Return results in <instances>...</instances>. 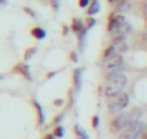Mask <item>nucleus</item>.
<instances>
[{
  "instance_id": "nucleus-12",
  "label": "nucleus",
  "mask_w": 147,
  "mask_h": 139,
  "mask_svg": "<svg viewBox=\"0 0 147 139\" xmlns=\"http://www.w3.org/2000/svg\"><path fill=\"white\" fill-rule=\"evenodd\" d=\"M33 106H35V109H36V112H38V125L40 126V125H43V122H45V116H43L42 106H40L36 100H33Z\"/></svg>"
},
{
  "instance_id": "nucleus-19",
  "label": "nucleus",
  "mask_w": 147,
  "mask_h": 139,
  "mask_svg": "<svg viewBox=\"0 0 147 139\" xmlns=\"http://www.w3.org/2000/svg\"><path fill=\"white\" fill-rule=\"evenodd\" d=\"M95 23H97V20H95L94 18H88V19H87V29L92 28V26H94Z\"/></svg>"
},
{
  "instance_id": "nucleus-2",
  "label": "nucleus",
  "mask_w": 147,
  "mask_h": 139,
  "mask_svg": "<svg viewBox=\"0 0 147 139\" xmlns=\"http://www.w3.org/2000/svg\"><path fill=\"white\" fill-rule=\"evenodd\" d=\"M141 113H143L141 109L136 107V109H133L131 112H127V113H121V114H118V116L111 122V126H110L111 132H121L123 129H125L127 126L133 125L134 122H138Z\"/></svg>"
},
{
  "instance_id": "nucleus-13",
  "label": "nucleus",
  "mask_w": 147,
  "mask_h": 139,
  "mask_svg": "<svg viewBox=\"0 0 147 139\" xmlns=\"http://www.w3.org/2000/svg\"><path fill=\"white\" fill-rule=\"evenodd\" d=\"M18 71H19L22 76H25L29 81L32 80V76H30V71H29V67H28L26 64H19V65H18Z\"/></svg>"
},
{
  "instance_id": "nucleus-24",
  "label": "nucleus",
  "mask_w": 147,
  "mask_h": 139,
  "mask_svg": "<svg viewBox=\"0 0 147 139\" xmlns=\"http://www.w3.org/2000/svg\"><path fill=\"white\" fill-rule=\"evenodd\" d=\"M53 104H55V106H62V104H63V100H61V99H56V100L53 102Z\"/></svg>"
},
{
  "instance_id": "nucleus-9",
  "label": "nucleus",
  "mask_w": 147,
  "mask_h": 139,
  "mask_svg": "<svg viewBox=\"0 0 147 139\" xmlns=\"http://www.w3.org/2000/svg\"><path fill=\"white\" fill-rule=\"evenodd\" d=\"M71 29H72L74 32H77V35H78V33H81L82 31H85L87 26H84V22H82L81 19H74V20H72V25H71Z\"/></svg>"
},
{
  "instance_id": "nucleus-7",
  "label": "nucleus",
  "mask_w": 147,
  "mask_h": 139,
  "mask_svg": "<svg viewBox=\"0 0 147 139\" xmlns=\"http://www.w3.org/2000/svg\"><path fill=\"white\" fill-rule=\"evenodd\" d=\"M127 20H125V18L123 16V15H117L115 12L110 16V19H108V26H107V31H108V33H111L113 31H115L118 26H121L123 23H125Z\"/></svg>"
},
{
  "instance_id": "nucleus-20",
  "label": "nucleus",
  "mask_w": 147,
  "mask_h": 139,
  "mask_svg": "<svg viewBox=\"0 0 147 139\" xmlns=\"http://www.w3.org/2000/svg\"><path fill=\"white\" fill-rule=\"evenodd\" d=\"M91 123H92V127H98V125H100V117H98V116H92Z\"/></svg>"
},
{
  "instance_id": "nucleus-14",
  "label": "nucleus",
  "mask_w": 147,
  "mask_h": 139,
  "mask_svg": "<svg viewBox=\"0 0 147 139\" xmlns=\"http://www.w3.org/2000/svg\"><path fill=\"white\" fill-rule=\"evenodd\" d=\"M130 7H131V3L130 2H127V0H121V2L117 5L115 10L117 12H127V10H130Z\"/></svg>"
},
{
  "instance_id": "nucleus-10",
  "label": "nucleus",
  "mask_w": 147,
  "mask_h": 139,
  "mask_svg": "<svg viewBox=\"0 0 147 139\" xmlns=\"http://www.w3.org/2000/svg\"><path fill=\"white\" fill-rule=\"evenodd\" d=\"M74 83H75V90L78 91L81 89V83H82V71L80 68H77L75 73H74Z\"/></svg>"
},
{
  "instance_id": "nucleus-1",
  "label": "nucleus",
  "mask_w": 147,
  "mask_h": 139,
  "mask_svg": "<svg viewBox=\"0 0 147 139\" xmlns=\"http://www.w3.org/2000/svg\"><path fill=\"white\" fill-rule=\"evenodd\" d=\"M123 68H118L113 73L107 74L105 78V86H104V96L108 99H114L115 96H118L120 93H123L121 90L125 87L127 84V77L121 74Z\"/></svg>"
},
{
  "instance_id": "nucleus-28",
  "label": "nucleus",
  "mask_w": 147,
  "mask_h": 139,
  "mask_svg": "<svg viewBox=\"0 0 147 139\" xmlns=\"http://www.w3.org/2000/svg\"><path fill=\"white\" fill-rule=\"evenodd\" d=\"M143 139H147V130H146V132L143 133Z\"/></svg>"
},
{
  "instance_id": "nucleus-16",
  "label": "nucleus",
  "mask_w": 147,
  "mask_h": 139,
  "mask_svg": "<svg viewBox=\"0 0 147 139\" xmlns=\"http://www.w3.org/2000/svg\"><path fill=\"white\" fill-rule=\"evenodd\" d=\"M74 130H75V133H77L78 139H90V138H88V135H87V132H85V130H84L80 125H75Z\"/></svg>"
},
{
  "instance_id": "nucleus-4",
  "label": "nucleus",
  "mask_w": 147,
  "mask_h": 139,
  "mask_svg": "<svg viewBox=\"0 0 147 139\" xmlns=\"http://www.w3.org/2000/svg\"><path fill=\"white\" fill-rule=\"evenodd\" d=\"M144 130H146V123L143 120L134 122L133 125H130L121 130L120 139H137L138 136H143Z\"/></svg>"
},
{
  "instance_id": "nucleus-29",
  "label": "nucleus",
  "mask_w": 147,
  "mask_h": 139,
  "mask_svg": "<svg viewBox=\"0 0 147 139\" xmlns=\"http://www.w3.org/2000/svg\"><path fill=\"white\" fill-rule=\"evenodd\" d=\"M110 3H114V2H118V0H108Z\"/></svg>"
},
{
  "instance_id": "nucleus-23",
  "label": "nucleus",
  "mask_w": 147,
  "mask_h": 139,
  "mask_svg": "<svg viewBox=\"0 0 147 139\" xmlns=\"http://www.w3.org/2000/svg\"><path fill=\"white\" fill-rule=\"evenodd\" d=\"M23 10H25V12H26V13H29V15H30V16H33V18H35V12H32V10H30V9H29V7H23Z\"/></svg>"
},
{
  "instance_id": "nucleus-3",
  "label": "nucleus",
  "mask_w": 147,
  "mask_h": 139,
  "mask_svg": "<svg viewBox=\"0 0 147 139\" xmlns=\"http://www.w3.org/2000/svg\"><path fill=\"white\" fill-rule=\"evenodd\" d=\"M127 49H128V45H127V42H125V38H115V39H113L111 45L104 51L102 59L105 61V59H110V58H113V57H115V55H121V54L125 52Z\"/></svg>"
},
{
  "instance_id": "nucleus-6",
  "label": "nucleus",
  "mask_w": 147,
  "mask_h": 139,
  "mask_svg": "<svg viewBox=\"0 0 147 139\" xmlns=\"http://www.w3.org/2000/svg\"><path fill=\"white\" fill-rule=\"evenodd\" d=\"M123 64H124L123 57L121 55H115V57H113L110 59H105L102 62V71L105 74L113 73V71H115V70H118V68H123Z\"/></svg>"
},
{
  "instance_id": "nucleus-21",
  "label": "nucleus",
  "mask_w": 147,
  "mask_h": 139,
  "mask_svg": "<svg viewBox=\"0 0 147 139\" xmlns=\"http://www.w3.org/2000/svg\"><path fill=\"white\" fill-rule=\"evenodd\" d=\"M78 5H80V7H87V6H90V0H78Z\"/></svg>"
},
{
  "instance_id": "nucleus-18",
  "label": "nucleus",
  "mask_w": 147,
  "mask_h": 139,
  "mask_svg": "<svg viewBox=\"0 0 147 139\" xmlns=\"http://www.w3.org/2000/svg\"><path fill=\"white\" fill-rule=\"evenodd\" d=\"M35 52H36V48H29V49H26V52H25V59H26V61L30 59Z\"/></svg>"
},
{
  "instance_id": "nucleus-22",
  "label": "nucleus",
  "mask_w": 147,
  "mask_h": 139,
  "mask_svg": "<svg viewBox=\"0 0 147 139\" xmlns=\"http://www.w3.org/2000/svg\"><path fill=\"white\" fill-rule=\"evenodd\" d=\"M71 59H72L74 62H77V61H78V57H77V52H71Z\"/></svg>"
},
{
  "instance_id": "nucleus-15",
  "label": "nucleus",
  "mask_w": 147,
  "mask_h": 139,
  "mask_svg": "<svg viewBox=\"0 0 147 139\" xmlns=\"http://www.w3.org/2000/svg\"><path fill=\"white\" fill-rule=\"evenodd\" d=\"M98 12H100V3H98V0H92V3L90 5V9L87 10V13L90 16H92V15H95Z\"/></svg>"
},
{
  "instance_id": "nucleus-17",
  "label": "nucleus",
  "mask_w": 147,
  "mask_h": 139,
  "mask_svg": "<svg viewBox=\"0 0 147 139\" xmlns=\"http://www.w3.org/2000/svg\"><path fill=\"white\" fill-rule=\"evenodd\" d=\"M53 135H55V138H62V136H63V127L58 125V126L55 127V130H53Z\"/></svg>"
},
{
  "instance_id": "nucleus-26",
  "label": "nucleus",
  "mask_w": 147,
  "mask_h": 139,
  "mask_svg": "<svg viewBox=\"0 0 147 139\" xmlns=\"http://www.w3.org/2000/svg\"><path fill=\"white\" fill-rule=\"evenodd\" d=\"M43 139H55V135H53V133H52V135H45Z\"/></svg>"
},
{
  "instance_id": "nucleus-8",
  "label": "nucleus",
  "mask_w": 147,
  "mask_h": 139,
  "mask_svg": "<svg viewBox=\"0 0 147 139\" xmlns=\"http://www.w3.org/2000/svg\"><path fill=\"white\" fill-rule=\"evenodd\" d=\"M133 32V26L128 23V22H125V23H123L121 26H118L115 31H113L110 35L113 36V39H115V38H125L128 33H131Z\"/></svg>"
},
{
  "instance_id": "nucleus-25",
  "label": "nucleus",
  "mask_w": 147,
  "mask_h": 139,
  "mask_svg": "<svg viewBox=\"0 0 147 139\" xmlns=\"http://www.w3.org/2000/svg\"><path fill=\"white\" fill-rule=\"evenodd\" d=\"M61 119H62V114H59V116H56V117L53 119V125H58V123L61 122Z\"/></svg>"
},
{
  "instance_id": "nucleus-27",
  "label": "nucleus",
  "mask_w": 147,
  "mask_h": 139,
  "mask_svg": "<svg viewBox=\"0 0 147 139\" xmlns=\"http://www.w3.org/2000/svg\"><path fill=\"white\" fill-rule=\"evenodd\" d=\"M62 31H63V32H62L63 35H68V26H63V28H62Z\"/></svg>"
},
{
  "instance_id": "nucleus-5",
  "label": "nucleus",
  "mask_w": 147,
  "mask_h": 139,
  "mask_svg": "<svg viewBox=\"0 0 147 139\" xmlns=\"http://www.w3.org/2000/svg\"><path fill=\"white\" fill-rule=\"evenodd\" d=\"M128 100H130V96L127 93H120L118 96H115L114 99H111V102H108V110H110V113L115 114V113L123 112L127 107Z\"/></svg>"
},
{
  "instance_id": "nucleus-11",
  "label": "nucleus",
  "mask_w": 147,
  "mask_h": 139,
  "mask_svg": "<svg viewBox=\"0 0 147 139\" xmlns=\"http://www.w3.org/2000/svg\"><path fill=\"white\" fill-rule=\"evenodd\" d=\"M30 35H32L35 39H43V38L46 36V32H45V29H42V28H39V26H35V28L30 31Z\"/></svg>"
}]
</instances>
